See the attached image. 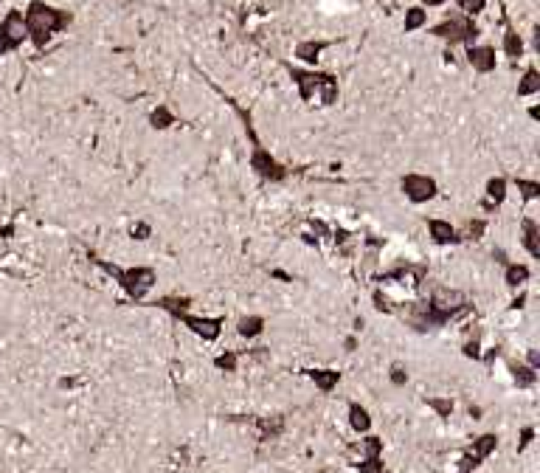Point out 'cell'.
<instances>
[{
  "label": "cell",
  "mask_w": 540,
  "mask_h": 473,
  "mask_svg": "<svg viewBox=\"0 0 540 473\" xmlns=\"http://www.w3.org/2000/svg\"><path fill=\"white\" fill-rule=\"evenodd\" d=\"M290 79L296 82L301 101H318L324 107L335 104L341 88H338V79L332 74H324V71H304V68H290Z\"/></svg>",
  "instance_id": "obj_3"
},
{
  "label": "cell",
  "mask_w": 540,
  "mask_h": 473,
  "mask_svg": "<svg viewBox=\"0 0 540 473\" xmlns=\"http://www.w3.org/2000/svg\"><path fill=\"white\" fill-rule=\"evenodd\" d=\"M467 62L473 65V71L479 74H493L498 68V56L493 46H470L467 48Z\"/></svg>",
  "instance_id": "obj_9"
},
{
  "label": "cell",
  "mask_w": 540,
  "mask_h": 473,
  "mask_svg": "<svg viewBox=\"0 0 540 473\" xmlns=\"http://www.w3.org/2000/svg\"><path fill=\"white\" fill-rule=\"evenodd\" d=\"M383 473H389V471H383Z\"/></svg>",
  "instance_id": "obj_46"
},
{
  "label": "cell",
  "mask_w": 540,
  "mask_h": 473,
  "mask_svg": "<svg viewBox=\"0 0 540 473\" xmlns=\"http://www.w3.org/2000/svg\"><path fill=\"white\" fill-rule=\"evenodd\" d=\"M484 194H487L484 209H495V206H501V203L506 200V178H490V181H487V186H484Z\"/></svg>",
  "instance_id": "obj_14"
},
{
  "label": "cell",
  "mask_w": 540,
  "mask_h": 473,
  "mask_svg": "<svg viewBox=\"0 0 540 473\" xmlns=\"http://www.w3.org/2000/svg\"><path fill=\"white\" fill-rule=\"evenodd\" d=\"M344 347H346V352H355V349H358V338H346Z\"/></svg>",
  "instance_id": "obj_39"
},
{
  "label": "cell",
  "mask_w": 540,
  "mask_h": 473,
  "mask_svg": "<svg viewBox=\"0 0 540 473\" xmlns=\"http://www.w3.org/2000/svg\"><path fill=\"white\" fill-rule=\"evenodd\" d=\"M445 3H448V0H422V6H428V9H431V6H445Z\"/></svg>",
  "instance_id": "obj_42"
},
{
  "label": "cell",
  "mask_w": 540,
  "mask_h": 473,
  "mask_svg": "<svg viewBox=\"0 0 540 473\" xmlns=\"http://www.w3.org/2000/svg\"><path fill=\"white\" fill-rule=\"evenodd\" d=\"M481 358H484V364H487V367H490V364H493L495 358H498V347H493V349H490V352H487V355H481Z\"/></svg>",
  "instance_id": "obj_38"
},
{
  "label": "cell",
  "mask_w": 540,
  "mask_h": 473,
  "mask_svg": "<svg viewBox=\"0 0 540 473\" xmlns=\"http://www.w3.org/2000/svg\"><path fill=\"white\" fill-rule=\"evenodd\" d=\"M371 302H374V307H377L380 313H389V316H394V313H397V304H394V302H391L386 293H380V290H374V293H371Z\"/></svg>",
  "instance_id": "obj_27"
},
{
  "label": "cell",
  "mask_w": 540,
  "mask_h": 473,
  "mask_svg": "<svg viewBox=\"0 0 540 473\" xmlns=\"http://www.w3.org/2000/svg\"><path fill=\"white\" fill-rule=\"evenodd\" d=\"M456 6H459L461 14L476 17V14H481V11L487 9V0H456Z\"/></svg>",
  "instance_id": "obj_26"
},
{
  "label": "cell",
  "mask_w": 540,
  "mask_h": 473,
  "mask_svg": "<svg viewBox=\"0 0 540 473\" xmlns=\"http://www.w3.org/2000/svg\"><path fill=\"white\" fill-rule=\"evenodd\" d=\"M236 352H223V355H217L214 358V367L217 369H223V372H236Z\"/></svg>",
  "instance_id": "obj_29"
},
{
  "label": "cell",
  "mask_w": 540,
  "mask_h": 473,
  "mask_svg": "<svg viewBox=\"0 0 540 473\" xmlns=\"http://www.w3.org/2000/svg\"><path fill=\"white\" fill-rule=\"evenodd\" d=\"M529 277H532L529 265H521V262H506V268H504V282L509 284V287H524V284L529 282Z\"/></svg>",
  "instance_id": "obj_15"
},
{
  "label": "cell",
  "mask_w": 540,
  "mask_h": 473,
  "mask_svg": "<svg viewBox=\"0 0 540 473\" xmlns=\"http://www.w3.org/2000/svg\"><path fill=\"white\" fill-rule=\"evenodd\" d=\"M529 116H532V119L538 121V119H540V107H538V104H532V107H529Z\"/></svg>",
  "instance_id": "obj_43"
},
{
  "label": "cell",
  "mask_w": 540,
  "mask_h": 473,
  "mask_svg": "<svg viewBox=\"0 0 540 473\" xmlns=\"http://www.w3.org/2000/svg\"><path fill=\"white\" fill-rule=\"evenodd\" d=\"M456 473H467V471H456Z\"/></svg>",
  "instance_id": "obj_45"
},
{
  "label": "cell",
  "mask_w": 540,
  "mask_h": 473,
  "mask_svg": "<svg viewBox=\"0 0 540 473\" xmlns=\"http://www.w3.org/2000/svg\"><path fill=\"white\" fill-rule=\"evenodd\" d=\"M360 448H363L366 457H383V439L380 437H366L360 442Z\"/></svg>",
  "instance_id": "obj_28"
},
{
  "label": "cell",
  "mask_w": 540,
  "mask_h": 473,
  "mask_svg": "<svg viewBox=\"0 0 540 473\" xmlns=\"http://www.w3.org/2000/svg\"><path fill=\"white\" fill-rule=\"evenodd\" d=\"M461 352H464V358H473V361H481V344H479V338H473V341H464V347H461Z\"/></svg>",
  "instance_id": "obj_32"
},
{
  "label": "cell",
  "mask_w": 540,
  "mask_h": 473,
  "mask_svg": "<svg viewBox=\"0 0 540 473\" xmlns=\"http://www.w3.org/2000/svg\"><path fill=\"white\" fill-rule=\"evenodd\" d=\"M515 186H518V191H521V197H524V203H532V200H538V197H540V184H538V181H526V178H515Z\"/></svg>",
  "instance_id": "obj_24"
},
{
  "label": "cell",
  "mask_w": 540,
  "mask_h": 473,
  "mask_svg": "<svg viewBox=\"0 0 540 473\" xmlns=\"http://www.w3.org/2000/svg\"><path fill=\"white\" fill-rule=\"evenodd\" d=\"M349 426L358 434H369V428H371V417L360 403H349Z\"/></svg>",
  "instance_id": "obj_19"
},
{
  "label": "cell",
  "mask_w": 540,
  "mask_h": 473,
  "mask_svg": "<svg viewBox=\"0 0 540 473\" xmlns=\"http://www.w3.org/2000/svg\"><path fill=\"white\" fill-rule=\"evenodd\" d=\"M262 330H265V319L262 316H245L236 324V332L242 338H256V335H262Z\"/></svg>",
  "instance_id": "obj_21"
},
{
  "label": "cell",
  "mask_w": 540,
  "mask_h": 473,
  "mask_svg": "<svg viewBox=\"0 0 540 473\" xmlns=\"http://www.w3.org/2000/svg\"><path fill=\"white\" fill-rule=\"evenodd\" d=\"M425 23H428V11H425L422 6H411V9L405 11V23H403L405 31H416V29H422Z\"/></svg>",
  "instance_id": "obj_23"
},
{
  "label": "cell",
  "mask_w": 540,
  "mask_h": 473,
  "mask_svg": "<svg viewBox=\"0 0 540 473\" xmlns=\"http://www.w3.org/2000/svg\"><path fill=\"white\" fill-rule=\"evenodd\" d=\"M130 234H133V239H149L152 236V226L149 223H135Z\"/></svg>",
  "instance_id": "obj_35"
},
{
  "label": "cell",
  "mask_w": 540,
  "mask_h": 473,
  "mask_svg": "<svg viewBox=\"0 0 540 473\" xmlns=\"http://www.w3.org/2000/svg\"><path fill=\"white\" fill-rule=\"evenodd\" d=\"M532 439H535V426H526L524 431H521V442H518V454H524L529 445H532Z\"/></svg>",
  "instance_id": "obj_34"
},
{
  "label": "cell",
  "mask_w": 540,
  "mask_h": 473,
  "mask_svg": "<svg viewBox=\"0 0 540 473\" xmlns=\"http://www.w3.org/2000/svg\"><path fill=\"white\" fill-rule=\"evenodd\" d=\"M535 94H540V74L535 65H529L526 74H524V79L518 82V96H535Z\"/></svg>",
  "instance_id": "obj_22"
},
{
  "label": "cell",
  "mask_w": 540,
  "mask_h": 473,
  "mask_svg": "<svg viewBox=\"0 0 540 473\" xmlns=\"http://www.w3.org/2000/svg\"><path fill=\"white\" fill-rule=\"evenodd\" d=\"M149 124H152V130H169L172 124H178V116H175L166 104H158V107L149 113Z\"/></svg>",
  "instance_id": "obj_18"
},
{
  "label": "cell",
  "mask_w": 540,
  "mask_h": 473,
  "mask_svg": "<svg viewBox=\"0 0 540 473\" xmlns=\"http://www.w3.org/2000/svg\"><path fill=\"white\" fill-rule=\"evenodd\" d=\"M383 471H386L383 457H366L358 465V473H383Z\"/></svg>",
  "instance_id": "obj_30"
},
{
  "label": "cell",
  "mask_w": 540,
  "mask_h": 473,
  "mask_svg": "<svg viewBox=\"0 0 540 473\" xmlns=\"http://www.w3.org/2000/svg\"><path fill=\"white\" fill-rule=\"evenodd\" d=\"M389 380H391L394 386H405V383H408V372H405V367L394 364V367H391V372H389Z\"/></svg>",
  "instance_id": "obj_33"
},
{
  "label": "cell",
  "mask_w": 540,
  "mask_h": 473,
  "mask_svg": "<svg viewBox=\"0 0 540 473\" xmlns=\"http://www.w3.org/2000/svg\"><path fill=\"white\" fill-rule=\"evenodd\" d=\"M470 417H473V420H481V409H479V406H470Z\"/></svg>",
  "instance_id": "obj_41"
},
{
  "label": "cell",
  "mask_w": 540,
  "mask_h": 473,
  "mask_svg": "<svg viewBox=\"0 0 540 473\" xmlns=\"http://www.w3.org/2000/svg\"><path fill=\"white\" fill-rule=\"evenodd\" d=\"M529 367H532V369H540V352H538V349H529Z\"/></svg>",
  "instance_id": "obj_37"
},
{
  "label": "cell",
  "mask_w": 540,
  "mask_h": 473,
  "mask_svg": "<svg viewBox=\"0 0 540 473\" xmlns=\"http://www.w3.org/2000/svg\"><path fill=\"white\" fill-rule=\"evenodd\" d=\"M484 231H487V223H484V220H467V226H464V236H467V239H481Z\"/></svg>",
  "instance_id": "obj_31"
},
{
  "label": "cell",
  "mask_w": 540,
  "mask_h": 473,
  "mask_svg": "<svg viewBox=\"0 0 540 473\" xmlns=\"http://www.w3.org/2000/svg\"><path fill=\"white\" fill-rule=\"evenodd\" d=\"M428 236H431L436 245H459V242H461L459 231L450 226L448 220H439V217H431V220H428Z\"/></svg>",
  "instance_id": "obj_10"
},
{
  "label": "cell",
  "mask_w": 540,
  "mask_h": 473,
  "mask_svg": "<svg viewBox=\"0 0 540 473\" xmlns=\"http://www.w3.org/2000/svg\"><path fill=\"white\" fill-rule=\"evenodd\" d=\"M521 242H524V248L529 251L532 259H540V226L532 217L521 220Z\"/></svg>",
  "instance_id": "obj_11"
},
{
  "label": "cell",
  "mask_w": 540,
  "mask_h": 473,
  "mask_svg": "<svg viewBox=\"0 0 540 473\" xmlns=\"http://www.w3.org/2000/svg\"><path fill=\"white\" fill-rule=\"evenodd\" d=\"M504 54L509 59H521L524 56V40L512 26H506V34H504Z\"/></svg>",
  "instance_id": "obj_20"
},
{
  "label": "cell",
  "mask_w": 540,
  "mask_h": 473,
  "mask_svg": "<svg viewBox=\"0 0 540 473\" xmlns=\"http://www.w3.org/2000/svg\"><path fill=\"white\" fill-rule=\"evenodd\" d=\"M90 259H93L96 268H101L107 277H113V279L119 282V287H121L133 302H144L146 293H149V290L155 287V282H158L155 268H146V265H138V268H119V265H113V262H107V259H101V257H96V254H90Z\"/></svg>",
  "instance_id": "obj_2"
},
{
  "label": "cell",
  "mask_w": 540,
  "mask_h": 473,
  "mask_svg": "<svg viewBox=\"0 0 540 473\" xmlns=\"http://www.w3.org/2000/svg\"><path fill=\"white\" fill-rule=\"evenodd\" d=\"M329 46H332L329 40H301V43L296 46V56H299L301 62H307V65H318V56Z\"/></svg>",
  "instance_id": "obj_12"
},
{
  "label": "cell",
  "mask_w": 540,
  "mask_h": 473,
  "mask_svg": "<svg viewBox=\"0 0 540 473\" xmlns=\"http://www.w3.org/2000/svg\"><path fill=\"white\" fill-rule=\"evenodd\" d=\"M23 20H26V31H29V40L37 51H43L56 34H62L71 23H74V14L65 11V9H56L45 0H29L26 11H23Z\"/></svg>",
  "instance_id": "obj_1"
},
{
  "label": "cell",
  "mask_w": 540,
  "mask_h": 473,
  "mask_svg": "<svg viewBox=\"0 0 540 473\" xmlns=\"http://www.w3.org/2000/svg\"><path fill=\"white\" fill-rule=\"evenodd\" d=\"M428 406H431L442 420H450V414H453V400H448V397H428Z\"/></svg>",
  "instance_id": "obj_25"
},
{
  "label": "cell",
  "mask_w": 540,
  "mask_h": 473,
  "mask_svg": "<svg viewBox=\"0 0 540 473\" xmlns=\"http://www.w3.org/2000/svg\"><path fill=\"white\" fill-rule=\"evenodd\" d=\"M495 448H498V437H495V434H481L479 439H473V448H470L467 454H473L479 462H484Z\"/></svg>",
  "instance_id": "obj_17"
},
{
  "label": "cell",
  "mask_w": 540,
  "mask_h": 473,
  "mask_svg": "<svg viewBox=\"0 0 540 473\" xmlns=\"http://www.w3.org/2000/svg\"><path fill=\"white\" fill-rule=\"evenodd\" d=\"M307 378L313 380L324 394H329V392L341 383V372H338V369H307Z\"/></svg>",
  "instance_id": "obj_13"
},
{
  "label": "cell",
  "mask_w": 540,
  "mask_h": 473,
  "mask_svg": "<svg viewBox=\"0 0 540 473\" xmlns=\"http://www.w3.org/2000/svg\"><path fill=\"white\" fill-rule=\"evenodd\" d=\"M74 383H76V380H74V378H62V380H59V386H62V389H71Z\"/></svg>",
  "instance_id": "obj_44"
},
{
  "label": "cell",
  "mask_w": 540,
  "mask_h": 473,
  "mask_svg": "<svg viewBox=\"0 0 540 473\" xmlns=\"http://www.w3.org/2000/svg\"><path fill=\"white\" fill-rule=\"evenodd\" d=\"M29 40V31H26V20H23V11L20 9H9L0 20V56L17 51Z\"/></svg>",
  "instance_id": "obj_5"
},
{
  "label": "cell",
  "mask_w": 540,
  "mask_h": 473,
  "mask_svg": "<svg viewBox=\"0 0 540 473\" xmlns=\"http://www.w3.org/2000/svg\"><path fill=\"white\" fill-rule=\"evenodd\" d=\"M273 277H276V279H281V282H293V277H290V274H284V271H273Z\"/></svg>",
  "instance_id": "obj_40"
},
{
  "label": "cell",
  "mask_w": 540,
  "mask_h": 473,
  "mask_svg": "<svg viewBox=\"0 0 540 473\" xmlns=\"http://www.w3.org/2000/svg\"><path fill=\"white\" fill-rule=\"evenodd\" d=\"M172 319L183 322V324H186L189 330L194 332L197 338H203V341H217V338H220V332H223V324H225V316L206 319V316H191V313H186V310L175 313Z\"/></svg>",
  "instance_id": "obj_8"
},
{
  "label": "cell",
  "mask_w": 540,
  "mask_h": 473,
  "mask_svg": "<svg viewBox=\"0 0 540 473\" xmlns=\"http://www.w3.org/2000/svg\"><path fill=\"white\" fill-rule=\"evenodd\" d=\"M509 375L515 380V386H521V389H529L538 383V369H532L529 364H521V361L509 364Z\"/></svg>",
  "instance_id": "obj_16"
},
{
  "label": "cell",
  "mask_w": 540,
  "mask_h": 473,
  "mask_svg": "<svg viewBox=\"0 0 540 473\" xmlns=\"http://www.w3.org/2000/svg\"><path fill=\"white\" fill-rule=\"evenodd\" d=\"M431 34L434 37H439V40H445V43H450V48L453 46H476V40H479V26L473 23V17H467V14H450V17H445L439 26H434L431 29Z\"/></svg>",
  "instance_id": "obj_4"
},
{
  "label": "cell",
  "mask_w": 540,
  "mask_h": 473,
  "mask_svg": "<svg viewBox=\"0 0 540 473\" xmlns=\"http://www.w3.org/2000/svg\"><path fill=\"white\" fill-rule=\"evenodd\" d=\"M248 164H251V169H254V172H256L262 181L279 184V181H284V178H287L284 164H279V161L270 155V149L262 146V141H256L254 146H251V158H248Z\"/></svg>",
  "instance_id": "obj_6"
},
{
  "label": "cell",
  "mask_w": 540,
  "mask_h": 473,
  "mask_svg": "<svg viewBox=\"0 0 540 473\" xmlns=\"http://www.w3.org/2000/svg\"><path fill=\"white\" fill-rule=\"evenodd\" d=\"M400 189L403 194L414 203V206H422V203H431L436 194H439V186L431 175H419V172H408L403 175L400 181Z\"/></svg>",
  "instance_id": "obj_7"
},
{
  "label": "cell",
  "mask_w": 540,
  "mask_h": 473,
  "mask_svg": "<svg viewBox=\"0 0 540 473\" xmlns=\"http://www.w3.org/2000/svg\"><path fill=\"white\" fill-rule=\"evenodd\" d=\"M524 304H526V293H518V296L512 299V304H509V307H512V310H521Z\"/></svg>",
  "instance_id": "obj_36"
}]
</instances>
